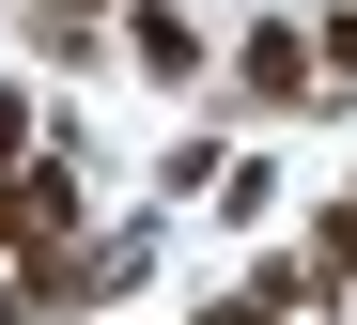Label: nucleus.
<instances>
[{"label": "nucleus", "mask_w": 357, "mask_h": 325, "mask_svg": "<svg viewBox=\"0 0 357 325\" xmlns=\"http://www.w3.org/2000/svg\"><path fill=\"white\" fill-rule=\"evenodd\" d=\"M78 248V155H0V279Z\"/></svg>", "instance_id": "obj_1"}, {"label": "nucleus", "mask_w": 357, "mask_h": 325, "mask_svg": "<svg viewBox=\"0 0 357 325\" xmlns=\"http://www.w3.org/2000/svg\"><path fill=\"white\" fill-rule=\"evenodd\" d=\"M109 47H125L155 93H202V78H218V31L187 16V0H125V16H109Z\"/></svg>", "instance_id": "obj_2"}, {"label": "nucleus", "mask_w": 357, "mask_h": 325, "mask_svg": "<svg viewBox=\"0 0 357 325\" xmlns=\"http://www.w3.org/2000/svg\"><path fill=\"white\" fill-rule=\"evenodd\" d=\"M233 109H311V16H249L233 31Z\"/></svg>", "instance_id": "obj_3"}, {"label": "nucleus", "mask_w": 357, "mask_h": 325, "mask_svg": "<svg viewBox=\"0 0 357 325\" xmlns=\"http://www.w3.org/2000/svg\"><path fill=\"white\" fill-rule=\"evenodd\" d=\"M280 264H295V294H311V310H342V294H357V202H311Z\"/></svg>", "instance_id": "obj_4"}, {"label": "nucleus", "mask_w": 357, "mask_h": 325, "mask_svg": "<svg viewBox=\"0 0 357 325\" xmlns=\"http://www.w3.org/2000/svg\"><path fill=\"white\" fill-rule=\"evenodd\" d=\"M202 202H218L233 232H264V217H280V171H264V155H218V186H202Z\"/></svg>", "instance_id": "obj_5"}, {"label": "nucleus", "mask_w": 357, "mask_h": 325, "mask_svg": "<svg viewBox=\"0 0 357 325\" xmlns=\"http://www.w3.org/2000/svg\"><path fill=\"white\" fill-rule=\"evenodd\" d=\"M187 325H295V310H264V294H218V310H187Z\"/></svg>", "instance_id": "obj_6"}, {"label": "nucleus", "mask_w": 357, "mask_h": 325, "mask_svg": "<svg viewBox=\"0 0 357 325\" xmlns=\"http://www.w3.org/2000/svg\"><path fill=\"white\" fill-rule=\"evenodd\" d=\"M342 202H357V171H342Z\"/></svg>", "instance_id": "obj_7"}]
</instances>
